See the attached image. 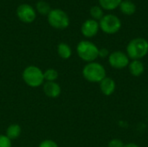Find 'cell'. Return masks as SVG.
I'll return each instance as SVG.
<instances>
[{
  "mask_svg": "<svg viewBox=\"0 0 148 147\" xmlns=\"http://www.w3.org/2000/svg\"><path fill=\"white\" fill-rule=\"evenodd\" d=\"M126 53L130 60H141L148 54V41L143 37L132 39L126 47Z\"/></svg>",
  "mask_w": 148,
  "mask_h": 147,
  "instance_id": "cell-1",
  "label": "cell"
},
{
  "mask_svg": "<svg viewBox=\"0 0 148 147\" xmlns=\"http://www.w3.org/2000/svg\"><path fill=\"white\" fill-rule=\"evenodd\" d=\"M82 73L83 78L92 83H100L107 76V70L105 67L98 62L87 63L83 67Z\"/></svg>",
  "mask_w": 148,
  "mask_h": 147,
  "instance_id": "cell-2",
  "label": "cell"
},
{
  "mask_svg": "<svg viewBox=\"0 0 148 147\" xmlns=\"http://www.w3.org/2000/svg\"><path fill=\"white\" fill-rule=\"evenodd\" d=\"M76 52L80 59L87 63L95 62L99 57V48L94 42L88 40L81 41L77 44Z\"/></svg>",
  "mask_w": 148,
  "mask_h": 147,
  "instance_id": "cell-3",
  "label": "cell"
},
{
  "mask_svg": "<svg viewBox=\"0 0 148 147\" xmlns=\"http://www.w3.org/2000/svg\"><path fill=\"white\" fill-rule=\"evenodd\" d=\"M23 79L30 88H38L43 84V72L36 66H28L23 71Z\"/></svg>",
  "mask_w": 148,
  "mask_h": 147,
  "instance_id": "cell-4",
  "label": "cell"
},
{
  "mask_svg": "<svg viewBox=\"0 0 148 147\" xmlns=\"http://www.w3.org/2000/svg\"><path fill=\"white\" fill-rule=\"evenodd\" d=\"M99 26L101 30L108 35H114L120 31L122 23L121 19L114 14L104 15L99 21Z\"/></svg>",
  "mask_w": 148,
  "mask_h": 147,
  "instance_id": "cell-5",
  "label": "cell"
},
{
  "mask_svg": "<svg viewBox=\"0 0 148 147\" xmlns=\"http://www.w3.org/2000/svg\"><path fill=\"white\" fill-rule=\"evenodd\" d=\"M49 24L56 29H64L69 27L70 20L68 14L61 9H53L48 14Z\"/></svg>",
  "mask_w": 148,
  "mask_h": 147,
  "instance_id": "cell-6",
  "label": "cell"
},
{
  "mask_svg": "<svg viewBox=\"0 0 148 147\" xmlns=\"http://www.w3.org/2000/svg\"><path fill=\"white\" fill-rule=\"evenodd\" d=\"M130 59L126 52L121 50H114L111 52L108 57V62L109 66L117 70H121L128 67Z\"/></svg>",
  "mask_w": 148,
  "mask_h": 147,
  "instance_id": "cell-7",
  "label": "cell"
},
{
  "mask_svg": "<svg viewBox=\"0 0 148 147\" xmlns=\"http://www.w3.org/2000/svg\"><path fill=\"white\" fill-rule=\"evenodd\" d=\"M16 16L21 22L24 23H31L36 17V12L30 4L22 3L16 8Z\"/></svg>",
  "mask_w": 148,
  "mask_h": 147,
  "instance_id": "cell-8",
  "label": "cell"
},
{
  "mask_svg": "<svg viewBox=\"0 0 148 147\" xmlns=\"http://www.w3.org/2000/svg\"><path fill=\"white\" fill-rule=\"evenodd\" d=\"M100 29L99 22L94 19H88L86 20L81 27V32L83 36L86 38H92L95 36Z\"/></svg>",
  "mask_w": 148,
  "mask_h": 147,
  "instance_id": "cell-9",
  "label": "cell"
},
{
  "mask_svg": "<svg viewBox=\"0 0 148 147\" xmlns=\"http://www.w3.org/2000/svg\"><path fill=\"white\" fill-rule=\"evenodd\" d=\"M101 92L106 95L110 96L112 95L116 90V82L112 77L106 76L100 83H99Z\"/></svg>",
  "mask_w": 148,
  "mask_h": 147,
  "instance_id": "cell-10",
  "label": "cell"
},
{
  "mask_svg": "<svg viewBox=\"0 0 148 147\" xmlns=\"http://www.w3.org/2000/svg\"><path fill=\"white\" fill-rule=\"evenodd\" d=\"M43 92L49 98H57L62 93V88L56 81H46L43 85Z\"/></svg>",
  "mask_w": 148,
  "mask_h": 147,
  "instance_id": "cell-11",
  "label": "cell"
},
{
  "mask_svg": "<svg viewBox=\"0 0 148 147\" xmlns=\"http://www.w3.org/2000/svg\"><path fill=\"white\" fill-rule=\"evenodd\" d=\"M127 68L130 75L134 77H140L145 72V65L141 60H131Z\"/></svg>",
  "mask_w": 148,
  "mask_h": 147,
  "instance_id": "cell-12",
  "label": "cell"
},
{
  "mask_svg": "<svg viewBox=\"0 0 148 147\" xmlns=\"http://www.w3.org/2000/svg\"><path fill=\"white\" fill-rule=\"evenodd\" d=\"M119 8L121 13L126 16H132L136 12V5L132 0H122Z\"/></svg>",
  "mask_w": 148,
  "mask_h": 147,
  "instance_id": "cell-13",
  "label": "cell"
},
{
  "mask_svg": "<svg viewBox=\"0 0 148 147\" xmlns=\"http://www.w3.org/2000/svg\"><path fill=\"white\" fill-rule=\"evenodd\" d=\"M122 0H98L99 6L104 10H114L119 8Z\"/></svg>",
  "mask_w": 148,
  "mask_h": 147,
  "instance_id": "cell-14",
  "label": "cell"
},
{
  "mask_svg": "<svg viewBox=\"0 0 148 147\" xmlns=\"http://www.w3.org/2000/svg\"><path fill=\"white\" fill-rule=\"evenodd\" d=\"M57 53L58 55L64 60L69 59L72 55V49L70 46L65 42H61L57 46Z\"/></svg>",
  "mask_w": 148,
  "mask_h": 147,
  "instance_id": "cell-15",
  "label": "cell"
},
{
  "mask_svg": "<svg viewBox=\"0 0 148 147\" xmlns=\"http://www.w3.org/2000/svg\"><path fill=\"white\" fill-rule=\"evenodd\" d=\"M22 129L21 126L18 124H11L8 126V128L6 129V136L10 139H17L20 134H21Z\"/></svg>",
  "mask_w": 148,
  "mask_h": 147,
  "instance_id": "cell-16",
  "label": "cell"
},
{
  "mask_svg": "<svg viewBox=\"0 0 148 147\" xmlns=\"http://www.w3.org/2000/svg\"><path fill=\"white\" fill-rule=\"evenodd\" d=\"M36 10L38 13H40L42 15H47L48 16V14L51 10V8H50V5L48 2L41 0V1H38L36 3Z\"/></svg>",
  "mask_w": 148,
  "mask_h": 147,
  "instance_id": "cell-17",
  "label": "cell"
},
{
  "mask_svg": "<svg viewBox=\"0 0 148 147\" xmlns=\"http://www.w3.org/2000/svg\"><path fill=\"white\" fill-rule=\"evenodd\" d=\"M89 13H90V16H91L92 19L96 20V21H100L103 17V16H104L103 10L99 5H94V6H92L90 8Z\"/></svg>",
  "mask_w": 148,
  "mask_h": 147,
  "instance_id": "cell-18",
  "label": "cell"
},
{
  "mask_svg": "<svg viewBox=\"0 0 148 147\" xmlns=\"http://www.w3.org/2000/svg\"><path fill=\"white\" fill-rule=\"evenodd\" d=\"M43 77L46 81H56L58 78V72L54 68H48L43 72Z\"/></svg>",
  "mask_w": 148,
  "mask_h": 147,
  "instance_id": "cell-19",
  "label": "cell"
},
{
  "mask_svg": "<svg viewBox=\"0 0 148 147\" xmlns=\"http://www.w3.org/2000/svg\"><path fill=\"white\" fill-rule=\"evenodd\" d=\"M125 144L124 142L120 139H112L108 143V147H124Z\"/></svg>",
  "mask_w": 148,
  "mask_h": 147,
  "instance_id": "cell-20",
  "label": "cell"
},
{
  "mask_svg": "<svg viewBox=\"0 0 148 147\" xmlns=\"http://www.w3.org/2000/svg\"><path fill=\"white\" fill-rule=\"evenodd\" d=\"M0 147H11V140L6 135H0Z\"/></svg>",
  "mask_w": 148,
  "mask_h": 147,
  "instance_id": "cell-21",
  "label": "cell"
},
{
  "mask_svg": "<svg viewBox=\"0 0 148 147\" xmlns=\"http://www.w3.org/2000/svg\"><path fill=\"white\" fill-rule=\"evenodd\" d=\"M38 147H58V145L51 139H45L39 144Z\"/></svg>",
  "mask_w": 148,
  "mask_h": 147,
  "instance_id": "cell-22",
  "label": "cell"
},
{
  "mask_svg": "<svg viewBox=\"0 0 148 147\" xmlns=\"http://www.w3.org/2000/svg\"><path fill=\"white\" fill-rule=\"evenodd\" d=\"M109 54H110V52H109V50L107 48H101V49H99V57L100 58H102V59L108 58Z\"/></svg>",
  "mask_w": 148,
  "mask_h": 147,
  "instance_id": "cell-23",
  "label": "cell"
},
{
  "mask_svg": "<svg viewBox=\"0 0 148 147\" xmlns=\"http://www.w3.org/2000/svg\"><path fill=\"white\" fill-rule=\"evenodd\" d=\"M124 147H140L138 144H135V143H127V144H125V146Z\"/></svg>",
  "mask_w": 148,
  "mask_h": 147,
  "instance_id": "cell-24",
  "label": "cell"
}]
</instances>
